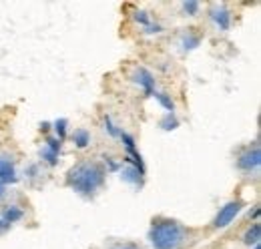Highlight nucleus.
Listing matches in <instances>:
<instances>
[{
    "label": "nucleus",
    "mask_w": 261,
    "mask_h": 249,
    "mask_svg": "<svg viewBox=\"0 0 261 249\" xmlns=\"http://www.w3.org/2000/svg\"><path fill=\"white\" fill-rule=\"evenodd\" d=\"M239 209H241V203H239V201L227 203V205L219 211V215L215 217V227H227L229 223L235 219V215L239 213Z\"/></svg>",
    "instance_id": "obj_3"
},
{
    "label": "nucleus",
    "mask_w": 261,
    "mask_h": 249,
    "mask_svg": "<svg viewBox=\"0 0 261 249\" xmlns=\"http://www.w3.org/2000/svg\"><path fill=\"white\" fill-rule=\"evenodd\" d=\"M257 239H259V225L255 223V225H253V231H247L245 243H257Z\"/></svg>",
    "instance_id": "obj_5"
},
{
    "label": "nucleus",
    "mask_w": 261,
    "mask_h": 249,
    "mask_svg": "<svg viewBox=\"0 0 261 249\" xmlns=\"http://www.w3.org/2000/svg\"><path fill=\"white\" fill-rule=\"evenodd\" d=\"M68 181H70V185L74 187V189H79L81 193H91V191H95L100 185L102 171L95 163H83V165H79V167H74L70 171Z\"/></svg>",
    "instance_id": "obj_2"
},
{
    "label": "nucleus",
    "mask_w": 261,
    "mask_h": 249,
    "mask_svg": "<svg viewBox=\"0 0 261 249\" xmlns=\"http://www.w3.org/2000/svg\"><path fill=\"white\" fill-rule=\"evenodd\" d=\"M10 175H12V167H10L8 163L0 161V177H2V179H8Z\"/></svg>",
    "instance_id": "obj_6"
},
{
    "label": "nucleus",
    "mask_w": 261,
    "mask_h": 249,
    "mask_svg": "<svg viewBox=\"0 0 261 249\" xmlns=\"http://www.w3.org/2000/svg\"><path fill=\"white\" fill-rule=\"evenodd\" d=\"M151 241L157 249H177L187 241V229L177 221H157L151 231Z\"/></svg>",
    "instance_id": "obj_1"
},
{
    "label": "nucleus",
    "mask_w": 261,
    "mask_h": 249,
    "mask_svg": "<svg viewBox=\"0 0 261 249\" xmlns=\"http://www.w3.org/2000/svg\"><path fill=\"white\" fill-rule=\"evenodd\" d=\"M257 165H259V149H257V147L253 149V153L247 151L245 155L239 159V167H241V169H253V167H257Z\"/></svg>",
    "instance_id": "obj_4"
},
{
    "label": "nucleus",
    "mask_w": 261,
    "mask_h": 249,
    "mask_svg": "<svg viewBox=\"0 0 261 249\" xmlns=\"http://www.w3.org/2000/svg\"><path fill=\"white\" fill-rule=\"evenodd\" d=\"M115 249H141L139 245H133V243H125V245H119V247Z\"/></svg>",
    "instance_id": "obj_8"
},
{
    "label": "nucleus",
    "mask_w": 261,
    "mask_h": 249,
    "mask_svg": "<svg viewBox=\"0 0 261 249\" xmlns=\"http://www.w3.org/2000/svg\"><path fill=\"white\" fill-rule=\"evenodd\" d=\"M76 139H79V145H81V147H85V145H87V141H89V135H87L85 131H79V133H76Z\"/></svg>",
    "instance_id": "obj_7"
}]
</instances>
